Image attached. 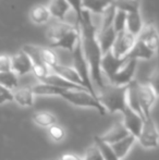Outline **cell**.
Returning a JSON list of instances; mask_svg holds the SVG:
<instances>
[{
	"instance_id": "1",
	"label": "cell",
	"mask_w": 159,
	"mask_h": 160,
	"mask_svg": "<svg viewBox=\"0 0 159 160\" xmlns=\"http://www.w3.org/2000/svg\"><path fill=\"white\" fill-rule=\"evenodd\" d=\"M92 15L93 14H91L88 11L84 10L82 19L80 20L79 23H77V25L80 28L81 45H82L83 53L88 65L92 83L94 87H97V91H99L105 87L106 81H105L102 71V52L97 40V28L94 24Z\"/></svg>"
},
{
	"instance_id": "2",
	"label": "cell",
	"mask_w": 159,
	"mask_h": 160,
	"mask_svg": "<svg viewBox=\"0 0 159 160\" xmlns=\"http://www.w3.org/2000/svg\"><path fill=\"white\" fill-rule=\"evenodd\" d=\"M46 38L51 48H59L72 52L80 40V28L75 24L56 21L46 30Z\"/></svg>"
},
{
	"instance_id": "3",
	"label": "cell",
	"mask_w": 159,
	"mask_h": 160,
	"mask_svg": "<svg viewBox=\"0 0 159 160\" xmlns=\"http://www.w3.org/2000/svg\"><path fill=\"white\" fill-rule=\"evenodd\" d=\"M97 99L105 108L106 112H123L127 106V86H115L106 83L104 88L97 91Z\"/></svg>"
},
{
	"instance_id": "4",
	"label": "cell",
	"mask_w": 159,
	"mask_h": 160,
	"mask_svg": "<svg viewBox=\"0 0 159 160\" xmlns=\"http://www.w3.org/2000/svg\"><path fill=\"white\" fill-rule=\"evenodd\" d=\"M62 99L68 101L69 103L75 106V107L91 108L95 109L100 114L106 113V110L99 102L97 97L93 96L89 92L83 91V89H73V91H62L60 96Z\"/></svg>"
},
{
	"instance_id": "5",
	"label": "cell",
	"mask_w": 159,
	"mask_h": 160,
	"mask_svg": "<svg viewBox=\"0 0 159 160\" xmlns=\"http://www.w3.org/2000/svg\"><path fill=\"white\" fill-rule=\"evenodd\" d=\"M136 141L146 149H154L159 146V131L152 117L144 119L142 131Z\"/></svg>"
},
{
	"instance_id": "6",
	"label": "cell",
	"mask_w": 159,
	"mask_h": 160,
	"mask_svg": "<svg viewBox=\"0 0 159 160\" xmlns=\"http://www.w3.org/2000/svg\"><path fill=\"white\" fill-rule=\"evenodd\" d=\"M138 61L135 59H131V58L127 57V61L118 70V72L106 83H109L115 86H127L131 82L134 81V75H135L136 68H137Z\"/></svg>"
},
{
	"instance_id": "7",
	"label": "cell",
	"mask_w": 159,
	"mask_h": 160,
	"mask_svg": "<svg viewBox=\"0 0 159 160\" xmlns=\"http://www.w3.org/2000/svg\"><path fill=\"white\" fill-rule=\"evenodd\" d=\"M136 36L132 35L127 31H123L119 34H117L115 44L111 49V52L117 59H124L129 56V53L132 51L134 45L136 42Z\"/></svg>"
},
{
	"instance_id": "8",
	"label": "cell",
	"mask_w": 159,
	"mask_h": 160,
	"mask_svg": "<svg viewBox=\"0 0 159 160\" xmlns=\"http://www.w3.org/2000/svg\"><path fill=\"white\" fill-rule=\"evenodd\" d=\"M137 96H138V102H140L141 110L143 112L144 119L149 118L151 116L152 109L157 100V95L154 92V89L151 87L148 83H140L137 84Z\"/></svg>"
},
{
	"instance_id": "9",
	"label": "cell",
	"mask_w": 159,
	"mask_h": 160,
	"mask_svg": "<svg viewBox=\"0 0 159 160\" xmlns=\"http://www.w3.org/2000/svg\"><path fill=\"white\" fill-rule=\"evenodd\" d=\"M40 46H35V45H24L22 50L30 57L31 61L33 63V73L36 76V78L39 81L44 80L49 73H50V69L47 67L46 64L42 62V58H40L39 53Z\"/></svg>"
},
{
	"instance_id": "10",
	"label": "cell",
	"mask_w": 159,
	"mask_h": 160,
	"mask_svg": "<svg viewBox=\"0 0 159 160\" xmlns=\"http://www.w3.org/2000/svg\"><path fill=\"white\" fill-rule=\"evenodd\" d=\"M137 42L144 45L146 48L157 53L159 49V32L153 22L144 23L141 33L137 36Z\"/></svg>"
},
{
	"instance_id": "11",
	"label": "cell",
	"mask_w": 159,
	"mask_h": 160,
	"mask_svg": "<svg viewBox=\"0 0 159 160\" xmlns=\"http://www.w3.org/2000/svg\"><path fill=\"white\" fill-rule=\"evenodd\" d=\"M11 71L19 78L33 71V63L30 57L23 50L19 51L11 57Z\"/></svg>"
},
{
	"instance_id": "12",
	"label": "cell",
	"mask_w": 159,
	"mask_h": 160,
	"mask_svg": "<svg viewBox=\"0 0 159 160\" xmlns=\"http://www.w3.org/2000/svg\"><path fill=\"white\" fill-rule=\"evenodd\" d=\"M127 61V58L120 60L117 59L115 56L112 55L111 51L107 52L106 55L102 56V75L106 82H108L113 75L118 72V70L124 64V62Z\"/></svg>"
},
{
	"instance_id": "13",
	"label": "cell",
	"mask_w": 159,
	"mask_h": 160,
	"mask_svg": "<svg viewBox=\"0 0 159 160\" xmlns=\"http://www.w3.org/2000/svg\"><path fill=\"white\" fill-rule=\"evenodd\" d=\"M123 125L130 133V135H133L135 138H137L141 131L143 128L144 119L141 116H138L136 112L132 111L130 108H127L123 112Z\"/></svg>"
},
{
	"instance_id": "14",
	"label": "cell",
	"mask_w": 159,
	"mask_h": 160,
	"mask_svg": "<svg viewBox=\"0 0 159 160\" xmlns=\"http://www.w3.org/2000/svg\"><path fill=\"white\" fill-rule=\"evenodd\" d=\"M52 73L59 75L60 78H64L66 81L70 83H73L75 85H79V86H82L84 88L86 87L84 86V83H83L82 78H80V75L77 74V72L75 71V69L71 65H67V64H62V63H58L57 65L52 68L50 70Z\"/></svg>"
},
{
	"instance_id": "15",
	"label": "cell",
	"mask_w": 159,
	"mask_h": 160,
	"mask_svg": "<svg viewBox=\"0 0 159 160\" xmlns=\"http://www.w3.org/2000/svg\"><path fill=\"white\" fill-rule=\"evenodd\" d=\"M130 133L127 132V130L125 128V127L123 125V123H116L110 130L107 131L105 134L102 135H98L99 138L102 142H105L106 144L109 145H112L116 144L118 142H120L121 139L125 138L127 136H129Z\"/></svg>"
},
{
	"instance_id": "16",
	"label": "cell",
	"mask_w": 159,
	"mask_h": 160,
	"mask_svg": "<svg viewBox=\"0 0 159 160\" xmlns=\"http://www.w3.org/2000/svg\"><path fill=\"white\" fill-rule=\"evenodd\" d=\"M127 13V25H125V31L129 32L132 35L137 37L138 34L141 33L144 22L141 14V9H134L132 11H129Z\"/></svg>"
},
{
	"instance_id": "17",
	"label": "cell",
	"mask_w": 159,
	"mask_h": 160,
	"mask_svg": "<svg viewBox=\"0 0 159 160\" xmlns=\"http://www.w3.org/2000/svg\"><path fill=\"white\" fill-rule=\"evenodd\" d=\"M47 7L51 18H55L56 21H64L67 14L71 10L67 0H50Z\"/></svg>"
},
{
	"instance_id": "18",
	"label": "cell",
	"mask_w": 159,
	"mask_h": 160,
	"mask_svg": "<svg viewBox=\"0 0 159 160\" xmlns=\"http://www.w3.org/2000/svg\"><path fill=\"white\" fill-rule=\"evenodd\" d=\"M115 4V0H83V9L91 14L102 17L108 8Z\"/></svg>"
},
{
	"instance_id": "19",
	"label": "cell",
	"mask_w": 159,
	"mask_h": 160,
	"mask_svg": "<svg viewBox=\"0 0 159 160\" xmlns=\"http://www.w3.org/2000/svg\"><path fill=\"white\" fill-rule=\"evenodd\" d=\"M13 101L21 107H32L34 105V93L32 87H17L12 92Z\"/></svg>"
},
{
	"instance_id": "20",
	"label": "cell",
	"mask_w": 159,
	"mask_h": 160,
	"mask_svg": "<svg viewBox=\"0 0 159 160\" xmlns=\"http://www.w3.org/2000/svg\"><path fill=\"white\" fill-rule=\"evenodd\" d=\"M137 81L134 80L127 86V108L132 110V111L136 112L138 116H141L144 119L143 112L141 110L140 102H138V96H137Z\"/></svg>"
},
{
	"instance_id": "21",
	"label": "cell",
	"mask_w": 159,
	"mask_h": 160,
	"mask_svg": "<svg viewBox=\"0 0 159 160\" xmlns=\"http://www.w3.org/2000/svg\"><path fill=\"white\" fill-rule=\"evenodd\" d=\"M135 142H136L135 137H134L133 135H129V136H127L125 138L121 139L120 142H118V143H116V144H112V145H110V146L113 149V152H115V154L117 155L118 158L121 160L129 154V152L131 150V148L133 147Z\"/></svg>"
},
{
	"instance_id": "22",
	"label": "cell",
	"mask_w": 159,
	"mask_h": 160,
	"mask_svg": "<svg viewBox=\"0 0 159 160\" xmlns=\"http://www.w3.org/2000/svg\"><path fill=\"white\" fill-rule=\"evenodd\" d=\"M51 15L48 10V7L44 6V4H38L32 8L30 11V19L34 24L37 25H42L45 24L50 20Z\"/></svg>"
},
{
	"instance_id": "23",
	"label": "cell",
	"mask_w": 159,
	"mask_h": 160,
	"mask_svg": "<svg viewBox=\"0 0 159 160\" xmlns=\"http://www.w3.org/2000/svg\"><path fill=\"white\" fill-rule=\"evenodd\" d=\"M33 122L36 125L44 128H49L57 123V118L49 111H37L32 117Z\"/></svg>"
},
{
	"instance_id": "24",
	"label": "cell",
	"mask_w": 159,
	"mask_h": 160,
	"mask_svg": "<svg viewBox=\"0 0 159 160\" xmlns=\"http://www.w3.org/2000/svg\"><path fill=\"white\" fill-rule=\"evenodd\" d=\"M32 91L35 96H60L61 92L64 89H60L52 85L39 82L38 84L32 86Z\"/></svg>"
},
{
	"instance_id": "25",
	"label": "cell",
	"mask_w": 159,
	"mask_h": 160,
	"mask_svg": "<svg viewBox=\"0 0 159 160\" xmlns=\"http://www.w3.org/2000/svg\"><path fill=\"white\" fill-rule=\"evenodd\" d=\"M39 53L40 58H42V62L49 68V69H52L55 65L60 63L59 58H58L57 53L53 49L47 48V47H40L39 48Z\"/></svg>"
},
{
	"instance_id": "26",
	"label": "cell",
	"mask_w": 159,
	"mask_h": 160,
	"mask_svg": "<svg viewBox=\"0 0 159 160\" xmlns=\"http://www.w3.org/2000/svg\"><path fill=\"white\" fill-rule=\"evenodd\" d=\"M0 85L13 92L19 87V78L12 71L0 72Z\"/></svg>"
},
{
	"instance_id": "27",
	"label": "cell",
	"mask_w": 159,
	"mask_h": 160,
	"mask_svg": "<svg viewBox=\"0 0 159 160\" xmlns=\"http://www.w3.org/2000/svg\"><path fill=\"white\" fill-rule=\"evenodd\" d=\"M94 142H95V145L98 147L100 154H102L104 160H120L117 157V155L115 154L113 149L111 148V146L109 144H106L105 142H102L99 138V136L94 137Z\"/></svg>"
},
{
	"instance_id": "28",
	"label": "cell",
	"mask_w": 159,
	"mask_h": 160,
	"mask_svg": "<svg viewBox=\"0 0 159 160\" xmlns=\"http://www.w3.org/2000/svg\"><path fill=\"white\" fill-rule=\"evenodd\" d=\"M112 25L117 34L125 31V25H127V13H125L124 11L116 9Z\"/></svg>"
},
{
	"instance_id": "29",
	"label": "cell",
	"mask_w": 159,
	"mask_h": 160,
	"mask_svg": "<svg viewBox=\"0 0 159 160\" xmlns=\"http://www.w3.org/2000/svg\"><path fill=\"white\" fill-rule=\"evenodd\" d=\"M147 83L154 89V92L156 93L157 97H159V52H157V62H156V65L154 68Z\"/></svg>"
},
{
	"instance_id": "30",
	"label": "cell",
	"mask_w": 159,
	"mask_h": 160,
	"mask_svg": "<svg viewBox=\"0 0 159 160\" xmlns=\"http://www.w3.org/2000/svg\"><path fill=\"white\" fill-rule=\"evenodd\" d=\"M48 135L53 142H61L66 136V131L63 130V128L56 123L48 128Z\"/></svg>"
},
{
	"instance_id": "31",
	"label": "cell",
	"mask_w": 159,
	"mask_h": 160,
	"mask_svg": "<svg viewBox=\"0 0 159 160\" xmlns=\"http://www.w3.org/2000/svg\"><path fill=\"white\" fill-rule=\"evenodd\" d=\"M83 160H104V158H102L98 147L94 144L93 146L86 149L85 155L83 156Z\"/></svg>"
},
{
	"instance_id": "32",
	"label": "cell",
	"mask_w": 159,
	"mask_h": 160,
	"mask_svg": "<svg viewBox=\"0 0 159 160\" xmlns=\"http://www.w3.org/2000/svg\"><path fill=\"white\" fill-rule=\"evenodd\" d=\"M70 6V8L74 11L75 17H77V23H79L80 20L82 19V14H83V0H67Z\"/></svg>"
},
{
	"instance_id": "33",
	"label": "cell",
	"mask_w": 159,
	"mask_h": 160,
	"mask_svg": "<svg viewBox=\"0 0 159 160\" xmlns=\"http://www.w3.org/2000/svg\"><path fill=\"white\" fill-rule=\"evenodd\" d=\"M11 101H13L12 91L0 85V105H4L7 102H11Z\"/></svg>"
},
{
	"instance_id": "34",
	"label": "cell",
	"mask_w": 159,
	"mask_h": 160,
	"mask_svg": "<svg viewBox=\"0 0 159 160\" xmlns=\"http://www.w3.org/2000/svg\"><path fill=\"white\" fill-rule=\"evenodd\" d=\"M11 71V57L8 55H0V72Z\"/></svg>"
},
{
	"instance_id": "35",
	"label": "cell",
	"mask_w": 159,
	"mask_h": 160,
	"mask_svg": "<svg viewBox=\"0 0 159 160\" xmlns=\"http://www.w3.org/2000/svg\"><path fill=\"white\" fill-rule=\"evenodd\" d=\"M57 160H83V157L79 156L77 154H72V152H68V154H64Z\"/></svg>"
},
{
	"instance_id": "36",
	"label": "cell",
	"mask_w": 159,
	"mask_h": 160,
	"mask_svg": "<svg viewBox=\"0 0 159 160\" xmlns=\"http://www.w3.org/2000/svg\"><path fill=\"white\" fill-rule=\"evenodd\" d=\"M136 1H141V0H136Z\"/></svg>"
},
{
	"instance_id": "37",
	"label": "cell",
	"mask_w": 159,
	"mask_h": 160,
	"mask_svg": "<svg viewBox=\"0 0 159 160\" xmlns=\"http://www.w3.org/2000/svg\"><path fill=\"white\" fill-rule=\"evenodd\" d=\"M50 160H55V159H50Z\"/></svg>"
},
{
	"instance_id": "38",
	"label": "cell",
	"mask_w": 159,
	"mask_h": 160,
	"mask_svg": "<svg viewBox=\"0 0 159 160\" xmlns=\"http://www.w3.org/2000/svg\"><path fill=\"white\" fill-rule=\"evenodd\" d=\"M158 52H159V49H158Z\"/></svg>"
}]
</instances>
